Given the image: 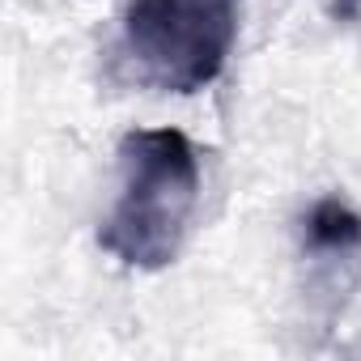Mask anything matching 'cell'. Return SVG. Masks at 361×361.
<instances>
[{
	"label": "cell",
	"instance_id": "6da1fadb",
	"mask_svg": "<svg viewBox=\"0 0 361 361\" xmlns=\"http://www.w3.org/2000/svg\"><path fill=\"white\" fill-rule=\"evenodd\" d=\"M200 209V153L178 128H136L119 140V196L98 230L102 251L136 272L178 259Z\"/></svg>",
	"mask_w": 361,
	"mask_h": 361
},
{
	"label": "cell",
	"instance_id": "3957f363",
	"mask_svg": "<svg viewBox=\"0 0 361 361\" xmlns=\"http://www.w3.org/2000/svg\"><path fill=\"white\" fill-rule=\"evenodd\" d=\"M302 247L310 255H331V259L361 255V213L340 196L314 200L310 213L302 217Z\"/></svg>",
	"mask_w": 361,
	"mask_h": 361
},
{
	"label": "cell",
	"instance_id": "7a4b0ae2",
	"mask_svg": "<svg viewBox=\"0 0 361 361\" xmlns=\"http://www.w3.org/2000/svg\"><path fill=\"white\" fill-rule=\"evenodd\" d=\"M238 35V0H132L123 56L145 85L196 94L213 85Z\"/></svg>",
	"mask_w": 361,
	"mask_h": 361
}]
</instances>
